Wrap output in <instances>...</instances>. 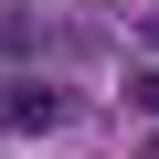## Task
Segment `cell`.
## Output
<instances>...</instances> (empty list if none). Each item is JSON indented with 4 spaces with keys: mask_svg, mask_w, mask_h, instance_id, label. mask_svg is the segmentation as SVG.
Returning a JSON list of instances; mask_svg holds the SVG:
<instances>
[{
    "mask_svg": "<svg viewBox=\"0 0 159 159\" xmlns=\"http://www.w3.org/2000/svg\"><path fill=\"white\" fill-rule=\"evenodd\" d=\"M53 127H74V96L64 85H11L0 96V138H53Z\"/></svg>",
    "mask_w": 159,
    "mask_h": 159,
    "instance_id": "6da1fadb",
    "label": "cell"
},
{
    "mask_svg": "<svg viewBox=\"0 0 159 159\" xmlns=\"http://www.w3.org/2000/svg\"><path fill=\"white\" fill-rule=\"evenodd\" d=\"M138 32H148V43H159V11H148V21H138Z\"/></svg>",
    "mask_w": 159,
    "mask_h": 159,
    "instance_id": "3957f363",
    "label": "cell"
},
{
    "mask_svg": "<svg viewBox=\"0 0 159 159\" xmlns=\"http://www.w3.org/2000/svg\"><path fill=\"white\" fill-rule=\"evenodd\" d=\"M127 106H138V117H159V74H127Z\"/></svg>",
    "mask_w": 159,
    "mask_h": 159,
    "instance_id": "7a4b0ae2",
    "label": "cell"
}]
</instances>
